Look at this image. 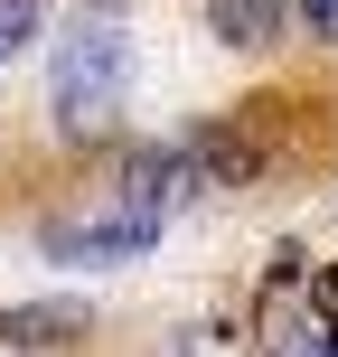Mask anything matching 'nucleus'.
Here are the masks:
<instances>
[{
	"mask_svg": "<svg viewBox=\"0 0 338 357\" xmlns=\"http://www.w3.org/2000/svg\"><path fill=\"white\" fill-rule=\"evenodd\" d=\"M123 85H132V38L113 29V19H85V29L56 47V66H47V113H56V132H113Z\"/></svg>",
	"mask_w": 338,
	"mask_h": 357,
	"instance_id": "f257e3e1",
	"label": "nucleus"
},
{
	"mask_svg": "<svg viewBox=\"0 0 338 357\" xmlns=\"http://www.w3.org/2000/svg\"><path fill=\"white\" fill-rule=\"evenodd\" d=\"M207 29L226 47H272L282 38V0H207Z\"/></svg>",
	"mask_w": 338,
	"mask_h": 357,
	"instance_id": "f03ea898",
	"label": "nucleus"
},
{
	"mask_svg": "<svg viewBox=\"0 0 338 357\" xmlns=\"http://www.w3.org/2000/svg\"><path fill=\"white\" fill-rule=\"evenodd\" d=\"M38 19H47V0H0V56H19L38 38Z\"/></svg>",
	"mask_w": 338,
	"mask_h": 357,
	"instance_id": "7ed1b4c3",
	"label": "nucleus"
},
{
	"mask_svg": "<svg viewBox=\"0 0 338 357\" xmlns=\"http://www.w3.org/2000/svg\"><path fill=\"white\" fill-rule=\"evenodd\" d=\"M272 357H329V320L310 310V320H291L282 339H272Z\"/></svg>",
	"mask_w": 338,
	"mask_h": 357,
	"instance_id": "20e7f679",
	"label": "nucleus"
},
{
	"mask_svg": "<svg viewBox=\"0 0 338 357\" xmlns=\"http://www.w3.org/2000/svg\"><path fill=\"white\" fill-rule=\"evenodd\" d=\"M301 19H310V38H329V47H338V0H301Z\"/></svg>",
	"mask_w": 338,
	"mask_h": 357,
	"instance_id": "39448f33",
	"label": "nucleus"
},
{
	"mask_svg": "<svg viewBox=\"0 0 338 357\" xmlns=\"http://www.w3.org/2000/svg\"><path fill=\"white\" fill-rule=\"evenodd\" d=\"M310 291H320V310L338 320V264H329V273H320V282H310Z\"/></svg>",
	"mask_w": 338,
	"mask_h": 357,
	"instance_id": "423d86ee",
	"label": "nucleus"
},
{
	"mask_svg": "<svg viewBox=\"0 0 338 357\" xmlns=\"http://www.w3.org/2000/svg\"><path fill=\"white\" fill-rule=\"evenodd\" d=\"M329 357H338V320H329Z\"/></svg>",
	"mask_w": 338,
	"mask_h": 357,
	"instance_id": "0eeeda50",
	"label": "nucleus"
}]
</instances>
